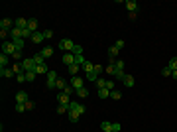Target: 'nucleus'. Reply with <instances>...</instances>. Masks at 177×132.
<instances>
[{
    "label": "nucleus",
    "instance_id": "bb28decb",
    "mask_svg": "<svg viewBox=\"0 0 177 132\" xmlns=\"http://www.w3.org/2000/svg\"><path fill=\"white\" fill-rule=\"evenodd\" d=\"M110 99H112V101H120V99H122V93H120V91H110Z\"/></svg>",
    "mask_w": 177,
    "mask_h": 132
},
{
    "label": "nucleus",
    "instance_id": "473e14b6",
    "mask_svg": "<svg viewBox=\"0 0 177 132\" xmlns=\"http://www.w3.org/2000/svg\"><path fill=\"white\" fill-rule=\"evenodd\" d=\"M95 83H96V89H104V87H106V81H104L102 77H99V79H96Z\"/></svg>",
    "mask_w": 177,
    "mask_h": 132
},
{
    "label": "nucleus",
    "instance_id": "c756f323",
    "mask_svg": "<svg viewBox=\"0 0 177 132\" xmlns=\"http://www.w3.org/2000/svg\"><path fill=\"white\" fill-rule=\"evenodd\" d=\"M6 65H8V55H6V53H2V55H0V67L6 69Z\"/></svg>",
    "mask_w": 177,
    "mask_h": 132
},
{
    "label": "nucleus",
    "instance_id": "58836bf2",
    "mask_svg": "<svg viewBox=\"0 0 177 132\" xmlns=\"http://www.w3.org/2000/svg\"><path fill=\"white\" fill-rule=\"evenodd\" d=\"M73 55H83V47H81V45L75 43V47H73Z\"/></svg>",
    "mask_w": 177,
    "mask_h": 132
},
{
    "label": "nucleus",
    "instance_id": "a18cd8bd",
    "mask_svg": "<svg viewBox=\"0 0 177 132\" xmlns=\"http://www.w3.org/2000/svg\"><path fill=\"white\" fill-rule=\"evenodd\" d=\"M114 47L118 49V51H120V49H122V47H124V40H118V42L114 43Z\"/></svg>",
    "mask_w": 177,
    "mask_h": 132
},
{
    "label": "nucleus",
    "instance_id": "864d4df0",
    "mask_svg": "<svg viewBox=\"0 0 177 132\" xmlns=\"http://www.w3.org/2000/svg\"><path fill=\"white\" fill-rule=\"evenodd\" d=\"M110 132H114V130H110Z\"/></svg>",
    "mask_w": 177,
    "mask_h": 132
},
{
    "label": "nucleus",
    "instance_id": "a211bd4d",
    "mask_svg": "<svg viewBox=\"0 0 177 132\" xmlns=\"http://www.w3.org/2000/svg\"><path fill=\"white\" fill-rule=\"evenodd\" d=\"M122 83H124V85H126V87H128V89H132L136 81H134V77H132V75H128V73H126V77H124V81H122Z\"/></svg>",
    "mask_w": 177,
    "mask_h": 132
},
{
    "label": "nucleus",
    "instance_id": "c9c22d12",
    "mask_svg": "<svg viewBox=\"0 0 177 132\" xmlns=\"http://www.w3.org/2000/svg\"><path fill=\"white\" fill-rule=\"evenodd\" d=\"M104 71H106L108 75H114V73H116V67H114V65H110V63H108L106 67H104Z\"/></svg>",
    "mask_w": 177,
    "mask_h": 132
},
{
    "label": "nucleus",
    "instance_id": "ddd939ff",
    "mask_svg": "<svg viewBox=\"0 0 177 132\" xmlns=\"http://www.w3.org/2000/svg\"><path fill=\"white\" fill-rule=\"evenodd\" d=\"M14 26L20 28V30H26V28H28V20L26 18H18V20H14Z\"/></svg>",
    "mask_w": 177,
    "mask_h": 132
},
{
    "label": "nucleus",
    "instance_id": "423d86ee",
    "mask_svg": "<svg viewBox=\"0 0 177 132\" xmlns=\"http://www.w3.org/2000/svg\"><path fill=\"white\" fill-rule=\"evenodd\" d=\"M118 53H120V51H118L114 45H112V47H108V63H110V65H114V63H116Z\"/></svg>",
    "mask_w": 177,
    "mask_h": 132
},
{
    "label": "nucleus",
    "instance_id": "412c9836",
    "mask_svg": "<svg viewBox=\"0 0 177 132\" xmlns=\"http://www.w3.org/2000/svg\"><path fill=\"white\" fill-rule=\"evenodd\" d=\"M37 24H40V22H37L36 18H29V20H28V28H29L32 32H37Z\"/></svg>",
    "mask_w": 177,
    "mask_h": 132
},
{
    "label": "nucleus",
    "instance_id": "9b49d317",
    "mask_svg": "<svg viewBox=\"0 0 177 132\" xmlns=\"http://www.w3.org/2000/svg\"><path fill=\"white\" fill-rule=\"evenodd\" d=\"M63 63L69 67V65H73L75 63V55L73 53H63Z\"/></svg>",
    "mask_w": 177,
    "mask_h": 132
},
{
    "label": "nucleus",
    "instance_id": "4c0bfd02",
    "mask_svg": "<svg viewBox=\"0 0 177 132\" xmlns=\"http://www.w3.org/2000/svg\"><path fill=\"white\" fill-rule=\"evenodd\" d=\"M32 36H33V32L29 30V28H26V30H22V38H29V40H32Z\"/></svg>",
    "mask_w": 177,
    "mask_h": 132
},
{
    "label": "nucleus",
    "instance_id": "5fc2aeb1",
    "mask_svg": "<svg viewBox=\"0 0 177 132\" xmlns=\"http://www.w3.org/2000/svg\"><path fill=\"white\" fill-rule=\"evenodd\" d=\"M2 132H4V130H2Z\"/></svg>",
    "mask_w": 177,
    "mask_h": 132
},
{
    "label": "nucleus",
    "instance_id": "393cba45",
    "mask_svg": "<svg viewBox=\"0 0 177 132\" xmlns=\"http://www.w3.org/2000/svg\"><path fill=\"white\" fill-rule=\"evenodd\" d=\"M36 73H41V75H47V73H49V67H47V65H37V67H36Z\"/></svg>",
    "mask_w": 177,
    "mask_h": 132
},
{
    "label": "nucleus",
    "instance_id": "f3484780",
    "mask_svg": "<svg viewBox=\"0 0 177 132\" xmlns=\"http://www.w3.org/2000/svg\"><path fill=\"white\" fill-rule=\"evenodd\" d=\"M12 43L16 45L18 51H22V49H24V38H12Z\"/></svg>",
    "mask_w": 177,
    "mask_h": 132
},
{
    "label": "nucleus",
    "instance_id": "aec40b11",
    "mask_svg": "<svg viewBox=\"0 0 177 132\" xmlns=\"http://www.w3.org/2000/svg\"><path fill=\"white\" fill-rule=\"evenodd\" d=\"M126 8H128V12H136L138 10V2L136 0H126Z\"/></svg>",
    "mask_w": 177,
    "mask_h": 132
},
{
    "label": "nucleus",
    "instance_id": "7c9ffc66",
    "mask_svg": "<svg viewBox=\"0 0 177 132\" xmlns=\"http://www.w3.org/2000/svg\"><path fill=\"white\" fill-rule=\"evenodd\" d=\"M83 69H85V73H87V75H88V73H92V69H95V65H92L91 61H87V63L83 65Z\"/></svg>",
    "mask_w": 177,
    "mask_h": 132
},
{
    "label": "nucleus",
    "instance_id": "b1692460",
    "mask_svg": "<svg viewBox=\"0 0 177 132\" xmlns=\"http://www.w3.org/2000/svg\"><path fill=\"white\" fill-rule=\"evenodd\" d=\"M32 59H33V65H36V67H37V65H43V63H45V59L40 55V53H36V55H33Z\"/></svg>",
    "mask_w": 177,
    "mask_h": 132
},
{
    "label": "nucleus",
    "instance_id": "0eeeda50",
    "mask_svg": "<svg viewBox=\"0 0 177 132\" xmlns=\"http://www.w3.org/2000/svg\"><path fill=\"white\" fill-rule=\"evenodd\" d=\"M69 85H71V87H73L75 91H79V89H83V79H81V77H71V81H69Z\"/></svg>",
    "mask_w": 177,
    "mask_h": 132
},
{
    "label": "nucleus",
    "instance_id": "2eb2a0df",
    "mask_svg": "<svg viewBox=\"0 0 177 132\" xmlns=\"http://www.w3.org/2000/svg\"><path fill=\"white\" fill-rule=\"evenodd\" d=\"M67 116H69V120H71V122H77L79 118H81V114H79L77 110H71V109H69V110H67Z\"/></svg>",
    "mask_w": 177,
    "mask_h": 132
},
{
    "label": "nucleus",
    "instance_id": "3c124183",
    "mask_svg": "<svg viewBox=\"0 0 177 132\" xmlns=\"http://www.w3.org/2000/svg\"><path fill=\"white\" fill-rule=\"evenodd\" d=\"M12 57H14V59H22V51H16Z\"/></svg>",
    "mask_w": 177,
    "mask_h": 132
},
{
    "label": "nucleus",
    "instance_id": "f257e3e1",
    "mask_svg": "<svg viewBox=\"0 0 177 132\" xmlns=\"http://www.w3.org/2000/svg\"><path fill=\"white\" fill-rule=\"evenodd\" d=\"M16 51H18V49H16V45L12 43V40H10V42H8V40L2 42V53H6V55H14Z\"/></svg>",
    "mask_w": 177,
    "mask_h": 132
},
{
    "label": "nucleus",
    "instance_id": "f704fd0d",
    "mask_svg": "<svg viewBox=\"0 0 177 132\" xmlns=\"http://www.w3.org/2000/svg\"><path fill=\"white\" fill-rule=\"evenodd\" d=\"M16 113H24V110H26V102H16Z\"/></svg>",
    "mask_w": 177,
    "mask_h": 132
},
{
    "label": "nucleus",
    "instance_id": "37998d69",
    "mask_svg": "<svg viewBox=\"0 0 177 132\" xmlns=\"http://www.w3.org/2000/svg\"><path fill=\"white\" fill-rule=\"evenodd\" d=\"M114 67H116V69H120V71H124V61H120V59H116V63H114Z\"/></svg>",
    "mask_w": 177,
    "mask_h": 132
},
{
    "label": "nucleus",
    "instance_id": "a878e982",
    "mask_svg": "<svg viewBox=\"0 0 177 132\" xmlns=\"http://www.w3.org/2000/svg\"><path fill=\"white\" fill-rule=\"evenodd\" d=\"M99 97L100 99H110V91H108L106 87H104V89H99Z\"/></svg>",
    "mask_w": 177,
    "mask_h": 132
},
{
    "label": "nucleus",
    "instance_id": "6ab92c4d",
    "mask_svg": "<svg viewBox=\"0 0 177 132\" xmlns=\"http://www.w3.org/2000/svg\"><path fill=\"white\" fill-rule=\"evenodd\" d=\"M67 85H69V83H67L65 79H61V77H59V79H57V83H55V89H59V91L63 93V91L67 89Z\"/></svg>",
    "mask_w": 177,
    "mask_h": 132
},
{
    "label": "nucleus",
    "instance_id": "de8ad7c7",
    "mask_svg": "<svg viewBox=\"0 0 177 132\" xmlns=\"http://www.w3.org/2000/svg\"><path fill=\"white\" fill-rule=\"evenodd\" d=\"M43 36H45V40H49V38H53V32H51V30H45Z\"/></svg>",
    "mask_w": 177,
    "mask_h": 132
},
{
    "label": "nucleus",
    "instance_id": "2f4dec72",
    "mask_svg": "<svg viewBox=\"0 0 177 132\" xmlns=\"http://www.w3.org/2000/svg\"><path fill=\"white\" fill-rule=\"evenodd\" d=\"M167 67H169L171 71H175V69H177V57H171L169 63H167Z\"/></svg>",
    "mask_w": 177,
    "mask_h": 132
},
{
    "label": "nucleus",
    "instance_id": "f8f14e48",
    "mask_svg": "<svg viewBox=\"0 0 177 132\" xmlns=\"http://www.w3.org/2000/svg\"><path fill=\"white\" fill-rule=\"evenodd\" d=\"M43 40H45L43 32H33V36H32V42H33V43H41Z\"/></svg>",
    "mask_w": 177,
    "mask_h": 132
},
{
    "label": "nucleus",
    "instance_id": "e433bc0d",
    "mask_svg": "<svg viewBox=\"0 0 177 132\" xmlns=\"http://www.w3.org/2000/svg\"><path fill=\"white\" fill-rule=\"evenodd\" d=\"M114 77L118 81H124V77H126V73L124 71H120V69H116V73H114Z\"/></svg>",
    "mask_w": 177,
    "mask_h": 132
},
{
    "label": "nucleus",
    "instance_id": "79ce46f5",
    "mask_svg": "<svg viewBox=\"0 0 177 132\" xmlns=\"http://www.w3.org/2000/svg\"><path fill=\"white\" fill-rule=\"evenodd\" d=\"M16 79H18V83H28V81H26V73H20V75H16Z\"/></svg>",
    "mask_w": 177,
    "mask_h": 132
},
{
    "label": "nucleus",
    "instance_id": "6e6552de",
    "mask_svg": "<svg viewBox=\"0 0 177 132\" xmlns=\"http://www.w3.org/2000/svg\"><path fill=\"white\" fill-rule=\"evenodd\" d=\"M12 28H14V20H10V18L0 20V30H12Z\"/></svg>",
    "mask_w": 177,
    "mask_h": 132
},
{
    "label": "nucleus",
    "instance_id": "1a4fd4ad",
    "mask_svg": "<svg viewBox=\"0 0 177 132\" xmlns=\"http://www.w3.org/2000/svg\"><path fill=\"white\" fill-rule=\"evenodd\" d=\"M57 102H59V105H65V106H69V102H71L69 95H65V93H59V95H57Z\"/></svg>",
    "mask_w": 177,
    "mask_h": 132
},
{
    "label": "nucleus",
    "instance_id": "c03bdc74",
    "mask_svg": "<svg viewBox=\"0 0 177 132\" xmlns=\"http://www.w3.org/2000/svg\"><path fill=\"white\" fill-rule=\"evenodd\" d=\"M63 93H65V95H69V97H71V95H73V93H77V91H75L73 87H71V85H67V89L63 91Z\"/></svg>",
    "mask_w": 177,
    "mask_h": 132
},
{
    "label": "nucleus",
    "instance_id": "72a5a7b5",
    "mask_svg": "<svg viewBox=\"0 0 177 132\" xmlns=\"http://www.w3.org/2000/svg\"><path fill=\"white\" fill-rule=\"evenodd\" d=\"M75 63H77V65H81V67H83V65L87 63V59H85L83 55H75Z\"/></svg>",
    "mask_w": 177,
    "mask_h": 132
},
{
    "label": "nucleus",
    "instance_id": "9d476101",
    "mask_svg": "<svg viewBox=\"0 0 177 132\" xmlns=\"http://www.w3.org/2000/svg\"><path fill=\"white\" fill-rule=\"evenodd\" d=\"M16 101H18V102H28L29 101L28 93H26V91H18V93H16Z\"/></svg>",
    "mask_w": 177,
    "mask_h": 132
},
{
    "label": "nucleus",
    "instance_id": "4be33fe9",
    "mask_svg": "<svg viewBox=\"0 0 177 132\" xmlns=\"http://www.w3.org/2000/svg\"><path fill=\"white\" fill-rule=\"evenodd\" d=\"M100 130H102V132H110L112 130V122L102 120V122H100Z\"/></svg>",
    "mask_w": 177,
    "mask_h": 132
},
{
    "label": "nucleus",
    "instance_id": "49530a36",
    "mask_svg": "<svg viewBox=\"0 0 177 132\" xmlns=\"http://www.w3.org/2000/svg\"><path fill=\"white\" fill-rule=\"evenodd\" d=\"M120 128H122L120 122H114V124H112V130H114V132H120Z\"/></svg>",
    "mask_w": 177,
    "mask_h": 132
},
{
    "label": "nucleus",
    "instance_id": "f03ea898",
    "mask_svg": "<svg viewBox=\"0 0 177 132\" xmlns=\"http://www.w3.org/2000/svg\"><path fill=\"white\" fill-rule=\"evenodd\" d=\"M20 67H22L24 73L36 71V65H33V59H32V57H29V59H22V61H20Z\"/></svg>",
    "mask_w": 177,
    "mask_h": 132
},
{
    "label": "nucleus",
    "instance_id": "7ed1b4c3",
    "mask_svg": "<svg viewBox=\"0 0 177 132\" xmlns=\"http://www.w3.org/2000/svg\"><path fill=\"white\" fill-rule=\"evenodd\" d=\"M73 47H75V43L71 40H61L59 42V49H63L65 53H73Z\"/></svg>",
    "mask_w": 177,
    "mask_h": 132
},
{
    "label": "nucleus",
    "instance_id": "cd10ccee",
    "mask_svg": "<svg viewBox=\"0 0 177 132\" xmlns=\"http://www.w3.org/2000/svg\"><path fill=\"white\" fill-rule=\"evenodd\" d=\"M36 75H37L36 71H28L26 73V81H28V83H33V81H36Z\"/></svg>",
    "mask_w": 177,
    "mask_h": 132
},
{
    "label": "nucleus",
    "instance_id": "5701e85b",
    "mask_svg": "<svg viewBox=\"0 0 177 132\" xmlns=\"http://www.w3.org/2000/svg\"><path fill=\"white\" fill-rule=\"evenodd\" d=\"M12 75H16L12 69H8V67H6V69H0V77H6V79H10Z\"/></svg>",
    "mask_w": 177,
    "mask_h": 132
},
{
    "label": "nucleus",
    "instance_id": "c85d7f7f",
    "mask_svg": "<svg viewBox=\"0 0 177 132\" xmlns=\"http://www.w3.org/2000/svg\"><path fill=\"white\" fill-rule=\"evenodd\" d=\"M77 97H79V99H87V97H88V89H85V87L79 89V91H77Z\"/></svg>",
    "mask_w": 177,
    "mask_h": 132
},
{
    "label": "nucleus",
    "instance_id": "603ef678",
    "mask_svg": "<svg viewBox=\"0 0 177 132\" xmlns=\"http://www.w3.org/2000/svg\"><path fill=\"white\" fill-rule=\"evenodd\" d=\"M171 77H173V79L177 81V69H175V71H173V73H171Z\"/></svg>",
    "mask_w": 177,
    "mask_h": 132
},
{
    "label": "nucleus",
    "instance_id": "ea45409f",
    "mask_svg": "<svg viewBox=\"0 0 177 132\" xmlns=\"http://www.w3.org/2000/svg\"><path fill=\"white\" fill-rule=\"evenodd\" d=\"M67 110H69V106H65V105H59V106H57V113H59V114H65Z\"/></svg>",
    "mask_w": 177,
    "mask_h": 132
},
{
    "label": "nucleus",
    "instance_id": "a19ab883",
    "mask_svg": "<svg viewBox=\"0 0 177 132\" xmlns=\"http://www.w3.org/2000/svg\"><path fill=\"white\" fill-rule=\"evenodd\" d=\"M171 73H173V71H171L169 67H163V69H161V75H163V77H171Z\"/></svg>",
    "mask_w": 177,
    "mask_h": 132
},
{
    "label": "nucleus",
    "instance_id": "09e8293b",
    "mask_svg": "<svg viewBox=\"0 0 177 132\" xmlns=\"http://www.w3.org/2000/svg\"><path fill=\"white\" fill-rule=\"evenodd\" d=\"M106 89L108 91H114V81H106Z\"/></svg>",
    "mask_w": 177,
    "mask_h": 132
},
{
    "label": "nucleus",
    "instance_id": "dca6fc26",
    "mask_svg": "<svg viewBox=\"0 0 177 132\" xmlns=\"http://www.w3.org/2000/svg\"><path fill=\"white\" fill-rule=\"evenodd\" d=\"M40 55L43 57V59H49V57L53 55V47H43V49L40 51Z\"/></svg>",
    "mask_w": 177,
    "mask_h": 132
},
{
    "label": "nucleus",
    "instance_id": "20e7f679",
    "mask_svg": "<svg viewBox=\"0 0 177 132\" xmlns=\"http://www.w3.org/2000/svg\"><path fill=\"white\" fill-rule=\"evenodd\" d=\"M57 79H59V75H57V73L51 69V71L47 73V89H55V83H57Z\"/></svg>",
    "mask_w": 177,
    "mask_h": 132
},
{
    "label": "nucleus",
    "instance_id": "8fccbe9b",
    "mask_svg": "<svg viewBox=\"0 0 177 132\" xmlns=\"http://www.w3.org/2000/svg\"><path fill=\"white\" fill-rule=\"evenodd\" d=\"M33 109V101H28L26 102V110H32Z\"/></svg>",
    "mask_w": 177,
    "mask_h": 132
},
{
    "label": "nucleus",
    "instance_id": "39448f33",
    "mask_svg": "<svg viewBox=\"0 0 177 132\" xmlns=\"http://www.w3.org/2000/svg\"><path fill=\"white\" fill-rule=\"evenodd\" d=\"M69 109H71V110H77L81 116L85 114V110H87L85 105H81V102H77V101H71V102H69Z\"/></svg>",
    "mask_w": 177,
    "mask_h": 132
},
{
    "label": "nucleus",
    "instance_id": "4468645a",
    "mask_svg": "<svg viewBox=\"0 0 177 132\" xmlns=\"http://www.w3.org/2000/svg\"><path fill=\"white\" fill-rule=\"evenodd\" d=\"M79 69H83V67H81V65H77V63H73V65H69V67H67V71H69L71 77H77Z\"/></svg>",
    "mask_w": 177,
    "mask_h": 132
}]
</instances>
